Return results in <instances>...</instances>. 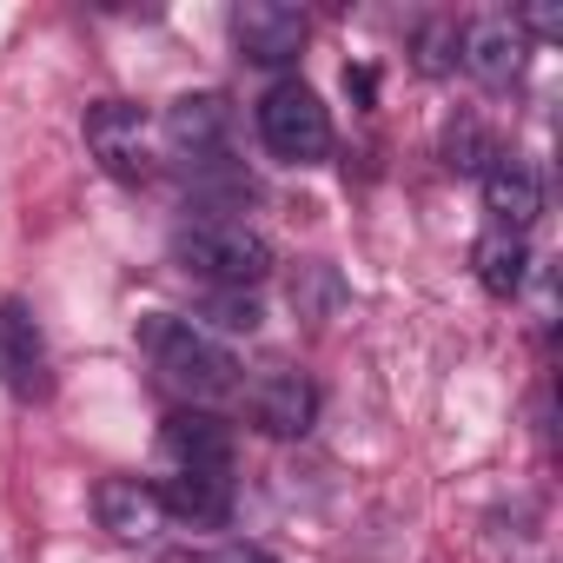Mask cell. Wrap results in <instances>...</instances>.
Instances as JSON below:
<instances>
[{
  "instance_id": "obj_1",
  "label": "cell",
  "mask_w": 563,
  "mask_h": 563,
  "mask_svg": "<svg viewBox=\"0 0 563 563\" xmlns=\"http://www.w3.org/2000/svg\"><path fill=\"white\" fill-rule=\"evenodd\" d=\"M140 352H146V358H153V372H159L179 398H192L199 411H212L219 398H232V391H239V365H232V352H225V345H212L192 319L146 312V319H140Z\"/></svg>"
},
{
  "instance_id": "obj_2",
  "label": "cell",
  "mask_w": 563,
  "mask_h": 563,
  "mask_svg": "<svg viewBox=\"0 0 563 563\" xmlns=\"http://www.w3.org/2000/svg\"><path fill=\"white\" fill-rule=\"evenodd\" d=\"M173 258L192 272V278H206L212 292H245V286H258V278L272 272V245L245 225V219H186L179 232H173Z\"/></svg>"
},
{
  "instance_id": "obj_3",
  "label": "cell",
  "mask_w": 563,
  "mask_h": 563,
  "mask_svg": "<svg viewBox=\"0 0 563 563\" xmlns=\"http://www.w3.org/2000/svg\"><path fill=\"white\" fill-rule=\"evenodd\" d=\"M258 140H265L272 159H286V166H319L332 153V113H325V100L306 80H278L258 100Z\"/></svg>"
},
{
  "instance_id": "obj_4",
  "label": "cell",
  "mask_w": 563,
  "mask_h": 563,
  "mask_svg": "<svg viewBox=\"0 0 563 563\" xmlns=\"http://www.w3.org/2000/svg\"><path fill=\"white\" fill-rule=\"evenodd\" d=\"M87 146H93L100 173H113L120 186H140L153 173V120L133 100H93L87 107Z\"/></svg>"
},
{
  "instance_id": "obj_5",
  "label": "cell",
  "mask_w": 563,
  "mask_h": 563,
  "mask_svg": "<svg viewBox=\"0 0 563 563\" xmlns=\"http://www.w3.org/2000/svg\"><path fill=\"white\" fill-rule=\"evenodd\" d=\"M0 385L21 405H41L54 391V365H47V332L34 319L27 299H0Z\"/></svg>"
},
{
  "instance_id": "obj_6",
  "label": "cell",
  "mask_w": 563,
  "mask_h": 563,
  "mask_svg": "<svg viewBox=\"0 0 563 563\" xmlns=\"http://www.w3.org/2000/svg\"><path fill=\"white\" fill-rule=\"evenodd\" d=\"M306 34H312V21L299 8H286V0H239L232 8V41L252 67H292L306 54Z\"/></svg>"
},
{
  "instance_id": "obj_7",
  "label": "cell",
  "mask_w": 563,
  "mask_h": 563,
  "mask_svg": "<svg viewBox=\"0 0 563 563\" xmlns=\"http://www.w3.org/2000/svg\"><path fill=\"white\" fill-rule=\"evenodd\" d=\"M245 418L265 431V438H306L312 418H319V391L306 372L292 365H265L252 385H245Z\"/></svg>"
},
{
  "instance_id": "obj_8",
  "label": "cell",
  "mask_w": 563,
  "mask_h": 563,
  "mask_svg": "<svg viewBox=\"0 0 563 563\" xmlns=\"http://www.w3.org/2000/svg\"><path fill=\"white\" fill-rule=\"evenodd\" d=\"M159 133L166 146L186 159V166H219L225 159V133H232V107L219 93H179L166 113H159Z\"/></svg>"
},
{
  "instance_id": "obj_9",
  "label": "cell",
  "mask_w": 563,
  "mask_h": 563,
  "mask_svg": "<svg viewBox=\"0 0 563 563\" xmlns=\"http://www.w3.org/2000/svg\"><path fill=\"white\" fill-rule=\"evenodd\" d=\"M457 67L477 80V87H510L517 74H523V34H517V21L510 14H484V21H471L464 34H457Z\"/></svg>"
},
{
  "instance_id": "obj_10",
  "label": "cell",
  "mask_w": 563,
  "mask_h": 563,
  "mask_svg": "<svg viewBox=\"0 0 563 563\" xmlns=\"http://www.w3.org/2000/svg\"><path fill=\"white\" fill-rule=\"evenodd\" d=\"M159 451H166V464H173V471H232V424H225L219 411L186 405V411H173V418H166Z\"/></svg>"
},
{
  "instance_id": "obj_11",
  "label": "cell",
  "mask_w": 563,
  "mask_h": 563,
  "mask_svg": "<svg viewBox=\"0 0 563 563\" xmlns=\"http://www.w3.org/2000/svg\"><path fill=\"white\" fill-rule=\"evenodd\" d=\"M484 206H490L497 232L523 239L537 225V212H543V186H537V173L517 153H490V166H484Z\"/></svg>"
},
{
  "instance_id": "obj_12",
  "label": "cell",
  "mask_w": 563,
  "mask_h": 563,
  "mask_svg": "<svg viewBox=\"0 0 563 563\" xmlns=\"http://www.w3.org/2000/svg\"><path fill=\"white\" fill-rule=\"evenodd\" d=\"M93 517H100V530H113L120 543H153L159 523H166L159 490L140 484V477H100V490H93Z\"/></svg>"
},
{
  "instance_id": "obj_13",
  "label": "cell",
  "mask_w": 563,
  "mask_h": 563,
  "mask_svg": "<svg viewBox=\"0 0 563 563\" xmlns=\"http://www.w3.org/2000/svg\"><path fill=\"white\" fill-rule=\"evenodd\" d=\"M159 510L192 530H219L232 517V471H173L159 484Z\"/></svg>"
},
{
  "instance_id": "obj_14",
  "label": "cell",
  "mask_w": 563,
  "mask_h": 563,
  "mask_svg": "<svg viewBox=\"0 0 563 563\" xmlns=\"http://www.w3.org/2000/svg\"><path fill=\"white\" fill-rule=\"evenodd\" d=\"M471 265H477V286L490 299H517L523 292V272H530V252H523L517 232H484L477 252H471Z\"/></svg>"
},
{
  "instance_id": "obj_15",
  "label": "cell",
  "mask_w": 563,
  "mask_h": 563,
  "mask_svg": "<svg viewBox=\"0 0 563 563\" xmlns=\"http://www.w3.org/2000/svg\"><path fill=\"white\" fill-rule=\"evenodd\" d=\"M418 67L424 74H451L457 67V27H424L418 34Z\"/></svg>"
},
{
  "instance_id": "obj_16",
  "label": "cell",
  "mask_w": 563,
  "mask_h": 563,
  "mask_svg": "<svg viewBox=\"0 0 563 563\" xmlns=\"http://www.w3.org/2000/svg\"><path fill=\"white\" fill-rule=\"evenodd\" d=\"M225 332H258V299L252 292H212V306H206Z\"/></svg>"
},
{
  "instance_id": "obj_17",
  "label": "cell",
  "mask_w": 563,
  "mask_h": 563,
  "mask_svg": "<svg viewBox=\"0 0 563 563\" xmlns=\"http://www.w3.org/2000/svg\"><path fill=\"white\" fill-rule=\"evenodd\" d=\"M312 299H325V312L339 306V278H332L325 265H312L306 278H292V306H299V312H312Z\"/></svg>"
},
{
  "instance_id": "obj_18",
  "label": "cell",
  "mask_w": 563,
  "mask_h": 563,
  "mask_svg": "<svg viewBox=\"0 0 563 563\" xmlns=\"http://www.w3.org/2000/svg\"><path fill=\"white\" fill-rule=\"evenodd\" d=\"M537 34V41H556L563 34V8H556V0H530V8H517V34Z\"/></svg>"
},
{
  "instance_id": "obj_19",
  "label": "cell",
  "mask_w": 563,
  "mask_h": 563,
  "mask_svg": "<svg viewBox=\"0 0 563 563\" xmlns=\"http://www.w3.org/2000/svg\"><path fill=\"white\" fill-rule=\"evenodd\" d=\"M477 146H484V140H477V126H471V120L444 133V153H451V166H457V173H484V159H477Z\"/></svg>"
},
{
  "instance_id": "obj_20",
  "label": "cell",
  "mask_w": 563,
  "mask_h": 563,
  "mask_svg": "<svg viewBox=\"0 0 563 563\" xmlns=\"http://www.w3.org/2000/svg\"><path fill=\"white\" fill-rule=\"evenodd\" d=\"M212 563H272V556H265L258 543H225V550H219Z\"/></svg>"
},
{
  "instance_id": "obj_21",
  "label": "cell",
  "mask_w": 563,
  "mask_h": 563,
  "mask_svg": "<svg viewBox=\"0 0 563 563\" xmlns=\"http://www.w3.org/2000/svg\"><path fill=\"white\" fill-rule=\"evenodd\" d=\"M345 87H352L358 100H372V74H365V67H345Z\"/></svg>"
}]
</instances>
